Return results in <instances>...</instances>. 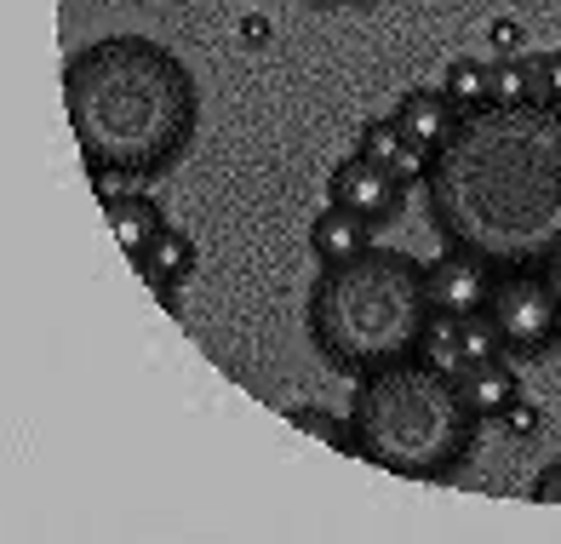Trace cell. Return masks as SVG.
<instances>
[{
  "mask_svg": "<svg viewBox=\"0 0 561 544\" xmlns=\"http://www.w3.org/2000/svg\"><path fill=\"white\" fill-rule=\"evenodd\" d=\"M533 98V58H499L488 64V103H527Z\"/></svg>",
  "mask_w": 561,
  "mask_h": 544,
  "instance_id": "4fadbf2b",
  "label": "cell"
},
{
  "mask_svg": "<svg viewBox=\"0 0 561 544\" xmlns=\"http://www.w3.org/2000/svg\"><path fill=\"white\" fill-rule=\"evenodd\" d=\"M476 424L481 419L458 396V378L430 367L424 355L362 373L355 401H350L355 458H367L390 476H407V481L453 476L470 458Z\"/></svg>",
  "mask_w": 561,
  "mask_h": 544,
  "instance_id": "3957f363",
  "label": "cell"
},
{
  "mask_svg": "<svg viewBox=\"0 0 561 544\" xmlns=\"http://www.w3.org/2000/svg\"><path fill=\"white\" fill-rule=\"evenodd\" d=\"M373 229H378L373 218L344 213V206H327V213L316 218V229H310V247H316L321 264H344V258H362L373 247Z\"/></svg>",
  "mask_w": 561,
  "mask_h": 544,
  "instance_id": "8fae6325",
  "label": "cell"
},
{
  "mask_svg": "<svg viewBox=\"0 0 561 544\" xmlns=\"http://www.w3.org/2000/svg\"><path fill=\"white\" fill-rule=\"evenodd\" d=\"M533 98L561 110V52H539L533 58Z\"/></svg>",
  "mask_w": 561,
  "mask_h": 544,
  "instance_id": "d6986e66",
  "label": "cell"
},
{
  "mask_svg": "<svg viewBox=\"0 0 561 544\" xmlns=\"http://www.w3.org/2000/svg\"><path fill=\"white\" fill-rule=\"evenodd\" d=\"M430 218L453 252L493 270H539L561 252V110L481 103L430 155Z\"/></svg>",
  "mask_w": 561,
  "mask_h": 544,
  "instance_id": "6da1fadb",
  "label": "cell"
},
{
  "mask_svg": "<svg viewBox=\"0 0 561 544\" xmlns=\"http://www.w3.org/2000/svg\"><path fill=\"white\" fill-rule=\"evenodd\" d=\"M424 281H430V309H436V316H453V321L481 316V309L493 304V287H499L493 264H481V258H470V252L436 258V264L424 270Z\"/></svg>",
  "mask_w": 561,
  "mask_h": 544,
  "instance_id": "8992f818",
  "label": "cell"
},
{
  "mask_svg": "<svg viewBox=\"0 0 561 544\" xmlns=\"http://www.w3.org/2000/svg\"><path fill=\"white\" fill-rule=\"evenodd\" d=\"M504 424H510V435H533V430H539V407H527V401L516 396V407L504 412Z\"/></svg>",
  "mask_w": 561,
  "mask_h": 544,
  "instance_id": "603a6c76",
  "label": "cell"
},
{
  "mask_svg": "<svg viewBox=\"0 0 561 544\" xmlns=\"http://www.w3.org/2000/svg\"><path fill=\"white\" fill-rule=\"evenodd\" d=\"M539 275L550 281V293L561 298V252H550V258H545V264H539Z\"/></svg>",
  "mask_w": 561,
  "mask_h": 544,
  "instance_id": "cb8c5ba5",
  "label": "cell"
},
{
  "mask_svg": "<svg viewBox=\"0 0 561 544\" xmlns=\"http://www.w3.org/2000/svg\"><path fill=\"white\" fill-rule=\"evenodd\" d=\"M287 424H293V430H310L316 442H327V447H339V453H355V435H350V419H327L321 407H293V412H287Z\"/></svg>",
  "mask_w": 561,
  "mask_h": 544,
  "instance_id": "e0dca14e",
  "label": "cell"
},
{
  "mask_svg": "<svg viewBox=\"0 0 561 544\" xmlns=\"http://www.w3.org/2000/svg\"><path fill=\"white\" fill-rule=\"evenodd\" d=\"M390 172H396V184H401V190H407V184H424V178H430V149L401 144V149H396V161H390Z\"/></svg>",
  "mask_w": 561,
  "mask_h": 544,
  "instance_id": "ffe728a7",
  "label": "cell"
},
{
  "mask_svg": "<svg viewBox=\"0 0 561 544\" xmlns=\"http://www.w3.org/2000/svg\"><path fill=\"white\" fill-rule=\"evenodd\" d=\"M493 355H504V339H499V327H493L488 309L458 321V367H470V361H493Z\"/></svg>",
  "mask_w": 561,
  "mask_h": 544,
  "instance_id": "5bb4252c",
  "label": "cell"
},
{
  "mask_svg": "<svg viewBox=\"0 0 561 544\" xmlns=\"http://www.w3.org/2000/svg\"><path fill=\"white\" fill-rule=\"evenodd\" d=\"M493 46H499V58H522V23H510V18H499L493 23Z\"/></svg>",
  "mask_w": 561,
  "mask_h": 544,
  "instance_id": "44dd1931",
  "label": "cell"
},
{
  "mask_svg": "<svg viewBox=\"0 0 561 544\" xmlns=\"http://www.w3.org/2000/svg\"><path fill=\"white\" fill-rule=\"evenodd\" d=\"M104 218H110L115 241H121V252L133 258V264L167 236V218H161V206L149 195H110L104 190Z\"/></svg>",
  "mask_w": 561,
  "mask_h": 544,
  "instance_id": "30bf717a",
  "label": "cell"
},
{
  "mask_svg": "<svg viewBox=\"0 0 561 544\" xmlns=\"http://www.w3.org/2000/svg\"><path fill=\"white\" fill-rule=\"evenodd\" d=\"M556 344H561V316H556Z\"/></svg>",
  "mask_w": 561,
  "mask_h": 544,
  "instance_id": "d4e9b609",
  "label": "cell"
},
{
  "mask_svg": "<svg viewBox=\"0 0 561 544\" xmlns=\"http://www.w3.org/2000/svg\"><path fill=\"white\" fill-rule=\"evenodd\" d=\"M138 275L149 287H178V281H190L195 275V241L184 229H167V236L138 258Z\"/></svg>",
  "mask_w": 561,
  "mask_h": 544,
  "instance_id": "7c38bea8",
  "label": "cell"
},
{
  "mask_svg": "<svg viewBox=\"0 0 561 544\" xmlns=\"http://www.w3.org/2000/svg\"><path fill=\"white\" fill-rule=\"evenodd\" d=\"M64 110L98 178H156L195 138V75L149 35H110L64 64Z\"/></svg>",
  "mask_w": 561,
  "mask_h": 544,
  "instance_id": "7a4b0ae2",
  "label": "cell"
},
{
  "mask_svg": "<svg viewBox=\"0 0 561 544\" xmlns=\"http://www.w3.org/2000/svg\"><path fill=\"white\" fill-rule=\"evenodd\" d=\"M458 396H465V407L476 412L481 424L488 419H504L510 407H516L522 384H516V367H510V355H493V361H470V367H458Z\"/></svg>",
  "mask_w": 561,
  "mask_h": 544,
  "instance_id": "9c48e42d",
  "label": "cell"
},
{
  "mask_svg": "<svg viewBox=\"0 0 561 544\" xmlns=\"http://www.w3.org/2000/svg\"><path fill=\"white\" fill-rule=\"evenodd\" d=\"M430 281L424 264L390 247H367L362 258L327 264L310 293V339L344 373H373L419 355L430 327Z\"/></svg>",
  "mask_w": 561,
  "mask_h": 544,
  "instance_id": "277c9868",
  "label": "cell"
},
{
  "mask_svg": "<svg viewBox=\"0 0 561 544\" xmlns=\"http://www.w3.org/2000/svg\"><path fill=\"white\" fill-rule=\"evenodd\" d=\"M533 499H539V505H561V458L539 471V481H533Z\"/></svg>",
  "mask_w": 561,
  "mask_h": 544,
  "instance_id": "7402d4cb",
  "label": "cell"
},
{
  "mask_svg": "<svg viewBox=\"0 0 561 544\" xmlns=\"http://www.w3.org/2000/svg\"><path fill=\"white\" fill-rule=\"evenodd\" d=\"M327 195H333V206H344V213H362V218H373V224L396 218V206H401L396 172L378 167V161H362V155H350V161L333 167V184H327Z\"/></svg>",
  "mask_w": 561,
  "mask_h": 544,
  "instance_id": "52a82bcc",
  "label": "cell"
},
{
  "mask_svg": "<svg viewBox=\"0 0 561 544\" xmlns=\"http://www.w3.org/2000/svg\"><path fill=\"white\" fill-rule=\"evenodd\" d=\"M442 92L458 103V110H481V103H488V64H476V58H453V64H447Z\"/></svg>",
  "mask_w": 561,
  "mask_h": 544,
  "instance_id": "9a60e30c",
  "label": "cell"
},
{
  "mask_svg": "<svg viewBox=\"0 0 561 544\" xmlns=\"http://www.w3.org/2000/svg\"><path fill=\"white\" fill-rule=\"evenodd\" d=\"M390 121H396L401 144H419V149L436 155V149L453 138V126H458V103H453L442 87H413V92L396 103Z\"/></svg>",
  "mask_w": 561,
  "mask_h": 544,
  "instance_id": "ba28073f",
  "label": "cell"
},
{
  "mask_svg": "<svg viewBox=\"0 0 561 544\" xmlns=\"http://www.w3.org/2000/svg\"><path fill=\"white\" fill-rule=\"evenodd\" d=\"M488 316L504 339V355H539L556 344V316H561V298L550 293V281L539 270H504Z\"/></svg>",
  "mask_w": 561,
  "mask_h": 544,
  "instance_id": "5b68a950",
  "label": "cell"
},
{
  "mask_svg": "<svg viewBox=\"0 0 561 544\" xmlns=\"http://www.w3.org/2000/svg\"><path fill=\"white\" fill-rule=\"evenodd\" d=\"M316 7H339V0H316Z\"/></svg>",
  "mask_w": 561,
  "mask_h": 544,
  "instance_id": "484cf974",
  "label": "cell"
},
{
  "mask_svg": "<svg viewBox=\"0 0 561 544\" xmlns=\"http://www.w3.org/2000/svg\"><path fill=\"white\" fill-rule=\"evenodd\" d=\"M396 149H401V133H396V121H367L362 126V161H378V167H390L396 161Z\"/></svg>",
  "mask_w": 561,
  "mask_h": 544,
  "instance_id": "ac0fdd59",
  "label": "cell"
},
{
  "mask_svg": "<svg viewBox=\"0 0 561 544\" xmlns=\"http://www.w3.org/2000/svg\"><path fill=\"white\" fill-rule=\"evenodd\" d=\"M419 355L430 361V367H442V373H458V321L453 316H430L424 339H419Z\"/></svg>",
  "mask_w": 561,
  "mask_h": 544,
  "instance_id": "2e32d148",
  "label": "cell"
}]
</instances>
